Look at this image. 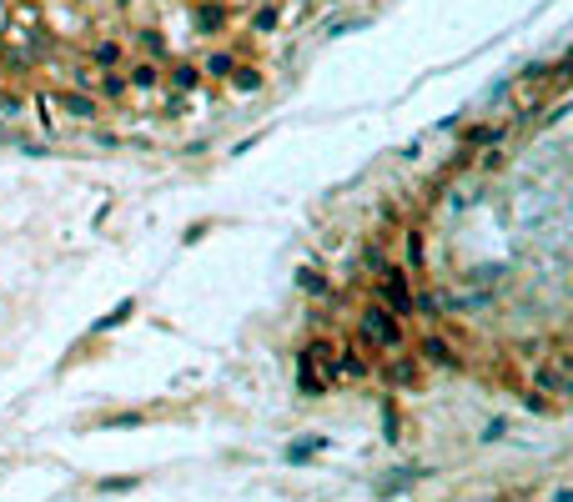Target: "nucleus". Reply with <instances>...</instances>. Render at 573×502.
Returning a JSON list of instances; mask_svg holds the SVG:
<instances>
[{
	"label": "nucleus",
	"mask_w": 573,
	"mask_h": 502,
	"mask_svg": "<svg viewBox=\"0 0 573 502\" xmlns=\"http://www.w3.org/2000/svg\"><path fill=\"white\" fill-rule=\"evenodd\" d=\"M66 110H71V116H81V121H91V116H96V101L81 96V91H71V96H66Z\"/></svg>",
	"instance_id": "obj_4"
},
{
	"label": "nucleus",
	"mask_w": 573,
	"mask_h": 502,
	"mask_svg": "<svg viewBox=\"0 0 573 502\" xmlns=\"http://www.w3.org/2000/svg\"><path fill=\"white\" fill-rule=\"evenodd\" d=\"M141 40H146V50H151V55H166V45H161V35H156V30H146Z\"/></svg>",
	"instance_id": "obj_13"
},
{
	"label": "nucleus",
	"mask_w": 573,
	"mask_h": 502,
	"mask_svg": "<svg viewBox=\"0 0 573 502\" xmlns=\"http://www.w3.org/2000/svg\"><path fill=\"white\" fill-rule=\"evenodd\" d=\"M503 136V126H478V131H468V146H483V141H498Z\"/></svg>",
	"instance_id": "obj_11"
},
{
	"label": "nucleus",
	"mask_w": 573,
	"mask_h": 502,
	"mask_svg": "<svg viewBox=\"0 0 573 502\" xmlns=\"http://www.w3.org/2000/svg\"><path fill=\"white\" fill-rule=\"evenodd\" d=\"M171 86H177V91H191V86H196V71H191V66H177V71H171Z\"/></svg>",
	"instance_id": "obj_9"
},
{
	"label": "nucleus",
	"mask_w": 573,
	"mask_h": 502,
	"mask_svg": "<svg viewBox=\"0 0 573 502\" xmlns=\"http://www.w3.org/2000/svg\"><path fill=\"white\" fill-rule=\"evenodd\" d=\"M357 331H362V342H372V347H403V326H397V316H387L382 307H367Z\"/></svg>",
	"instance_id": "obj_1"
},
{
	"label": "nucleus",
	"mask_w": 573,
	"mask_h": 502,
	"mask_svg": "<svg viewBox=\"0 0 573 502\" xmlns=\"http://www.w3.org/2000/svg\"><path fill=\"white\" fill-rule=\"evenodd\" d=\"M423 357H428L433 367H452V352H447L443 337H428V342H423Z\"/></svg>",
	"instance_id": "obj_3"
},
{
	"label": "nucleus",
	"mask_w": 573,
	"mask_h": 502,
	"mask_svg": "<svg viewBox=\"0 0 573 502\" xmlns=\"http://www.w3.org/2000/svg\"><path fill=\"white\" fill-rule=\"evenodd\" d=\"M116 61H121V45H116V40H101V45H96V66H101V71H111Z\"/></svg>",
	"instance_id": "obj_5"
},
{
	"label": "nucleus",
	"mask_w": 573,
	"mask_h": 502,
	"mask_svg": "<svg viewBox=\"0 0 573 502\" xmlns=\"http://www.w3.org/2000/svg\"><path fill=\"white\" fill-rule=\"evenodd\" d=\"M382 287H387V302H392L397 316H408V312H413V297H408V287H403V276H397V271H387V282H382Z\"/></svg>",
	"instance_id": "obj_2"
},
{
	"label": "nucleus",
	"mask_w": 573,
	"mask_h": 502,
	"mask_svg": "<svg viewBox=\"0 0 573 502\" xmlns=\"http://www.w3.org/2000/svg\"><path fill=\"white\" fill-rule=\"evenodd\" d=\"M156 81H161L156 66H131V86H136V91H156Z\"/></svg>",
	"instance_id": "obj_6"
},
{
	"label": "nucleus",
	"mask_w": 573,
	"mask_h": 502,
	"mask_svg": "<svg viewBox=\"0 0 573 502\" xmlns=\"http://www.w3.org/2000/svg\"><path fill=\"white\" fill-rule=\"evenodd\" d=\"M232 66H237V61H232L226 50H216L211 61H206V71H211V76H232Z\"/></svg>",
	"instance_id": "obj_8"
},
{
	"label": "nucleus",
	"mask_w": 573,
	"mask_h": 502,
	"mask_svg": "<svg viewBox=\"0 0 573 502\" xmlns=\"http://www.w3.org/2000/svg\"><path fill=\"white\" fill-rule=\"evenodd\" d=\"M232 86H237V91H257L262 76H257V71H232Z\"/></svg>",
	"instance_id": "obj_10"
},
{
	"label": "nucleus",
	"mask_w": 573,
	"mask_h": 502,
	"mask_svg": "<svg viewBox=\"0 0 573 502\" xmlns=\"http://www.w3.org/2000/svg\"><path fill=\"white\" fill-rule=\"evenodd\" d=\"M408 261H413V266H418V261H423V236H418V232H413V236H408Z\"/></svg>",
	"instance_id": "obj_12"
},
{
	"label": "nucleus",
	"mask_w": 573,
	"mask_h": 502,
	"mask_svg": "<svg viewBox=\"0 0 573 502\" xmlns=\"http://www.w3.org/2000/svg\"><path fill=\"white\" fill-rule=\"evenodd\" d=\"M101 96H106V101H121V96H126V81H121L116 71H111V76L101 81Z\"/></svg>",
	"instance_id": "obj_7"
}]
</instances>
